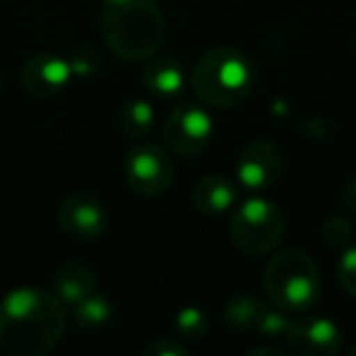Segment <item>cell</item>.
Wrapping results in <instances>:
<instances>
[{
    "instance_id": "3",
    "label": "cell",
    "mask_w": 356,
    "mask_h": 356,
    "mask_svg": "<svg viewBox=\"0 0 356 356\" xmlns=\"http://www.w3.org/2000/svg\"><path fill=\"white\" fill-rule=\"evenodd\" d=\"M191 86L203 103L213 108H234L254 88L252 61L234 47H215L193 66Z\"/></svg>"
},
{
    "instance_id": "17",
    "label": "cell",
    "mask_w": 356,
    "mask_h": 356,
    "mask_svg": "<svg viewBox=\"0 0 356 356\" xmlns=\"http://www.w3.org/2000/svg\"><path fill=\"white\" fill-rule=\"evenodd\" d=\"M110 317H113V305L100 293H90L88 298L74 305V322L83 330H95V327L108 325Z\"/></svg>"
},
{
    "instance_id": "5",
    "label": "cell",
    "mask_w": 356,
    "mask_h": 356,
    "mask_svg": "<svg viewBox=\"0 0 356 356\" xmlns=\"http://www.w3.org/2000/svg\"><path fill=\"white\" fill-rule=\"evenodd\" d=\"M286 218L276 203L266 198H247L234 208L229 220L232 244L247 257H264L281 244Z\"/></svg>"
},
{
    "instance_id": "20",
    "label": "cell",
    "mask_w": 356,
    "mask_h": 356,
    "mask_svg": "<svg viewBox=\"0 0 356 356\" xmlns=\"http://www.w3.org/2000/svg\"><path fill=\"white\" fill-rule=\"evenodd\" d=\"M293 317H288L286 310H266V315L259 322V334L266 337V339H286L288 330H291Z\"/></svg>"
},
{
    "instance_id": "23",
    "label": "cell",
    "mask_w": 356,
    "mask_h": 356,
    "mask_svg": "<svg viewBox=\"0 0 356 356\" xmlns=\"http://www.w3.org/2000/svg\"><path fill=\"white\" fill-rule=\"evenodd\" d=\"M69 64H71V74L74 76H90L95 69H98V59H95V54L90 49L76 51V54L69 59Z\"/></svg>"
},
{
    "instance_id": "25",
    "label": "cell",
    "mask_w": 356,
    "mask_h": 356,
    "mask_svg": "<svg viewBox=\"0 0 356 356\" xmlns=\"http://www.w3.org/2000/svg\"><path fill=\"white\" fill-rule=\"evenodd\" d=\"M249 354H273V356H281L283 351H278V349H249Z\"/></svg>"
},
{
    "instance_id": "21",
    "label": "cell",
    "mask_w": 356,
    "mask_h": 356,
    "mask_svg": "<svg viewBox=\"0 0 356 356\" xmlns=\"http://www.w3.org/2000/svg\"><path fill=\"white\" fill-rule=\"evenodd\" d=\"M337 278L349 296H356V244L341 254L339 266H337Z\"/></svg>"
},
{
    "instance_id": "8",
    "label": "cell",
    "mask_w": 356,
    "mask_h": 356,
    "mask_svg": "<svg viewBox=\"0 0 356 356\" xmlns=\"http://www.w3.org/2000/svg\"><path fill=\"white\" fill-rule=\"evenodd\" d=\"M286 168L283 149L268 139H254L237 159V181L249 191H266L276 186Z\"/></svg>"
},
{
    "instance_id": "4",
    "label": "cell",
    "mask_w": 356,
    "mask_h": 356,
    "mask_svg": "<svg viewBox=\"0 0 356 356\" xmlns=\"http://www.w3.org/2000/svg\"><path fill=\"white\" fill-rule=\"evenodd\" d=\"M264 291L281 310L305 312L320 298V268L300 249H283L264 268Z\"/></svg>"
},
{
    "instance_id": "26",
    "label": "cell",
    "mask_w": 356,
    "mask_h": 356,
    "mask_svg": "<svg viewBox=\"0 0 356 356\" xmlns=\"http://www.w3.org/2000/svg\"><path fill=\"white\" fill-rule=\"evenodd\" d=\"M349 354H351V356H356V344H351V349H349Z\"/></svg>"
},
{
    "instance_id": "9",
    "label": "cell",
    "mask_w": 356,
    "mask_h": 356,
    "mask_svg": "<svg viewBox=\"0 0 356 356\" xmlns=\"http://www.w3.org/2000/svg\"><path fill=\"white\" fill-rule=\"evenodd\" d=\"M59 225L76 242H95L108 229V210L90 193H71L56 210Z\"/></svg>"
},
{
    "instance_id": "18",
    "label": "cell",
    "mask_w": 356,
    "mask_h": 356,
    "mask_svg": "<svg viewBox=\"0 0 356 356\" xmlns=\"http://www.w3.org/2000/svg\"><path fill=\"white\" fill-rule=\"evenodd\" d=\"M173 330H176L178 339L184 341H200L208 337L210 332V320L200 307H184V310L176 312V320H173Z\"/></svg>"
},
{
    "instance_id": "2",
    "label": "cell",
    "mask_w": 356,
    "mask_h": 356,
    "mask_svg": "<svg viewBox=\"0 0 356 356\" xmlns=\"http://www.w3.org/2000/svg\"><path fill=\"white\" fill-rule=\"evenodd\" d=\"M100 35L122 61H147L166 37V20L156 0H105Z\"/></svg>"
},
{
    "instance_id": "13",
    "label": "cell",
    "mask_w": 356,
    "mask_h": 356,
    "mask_svg": "<svg viewBox=\"0 0 356 356\" xmlns=\"http://www.w3.org/2000/svg\"><path fill=\"white\" fill-rule=\"evenodd\" d=\"M95 288H98V273L93 271V266L79 261V259L61 264L54 273V293L61 298L64 305L74 307L76 302L95 293Z\"/></svg>"
},
{
    "instance_id": "6",
    "label": "cell",
    "mask_w": 356,
    "mask_h": 356,
    "mask_svg": "<svg viewBox=\"0 0 356 356\" xmlns=\"http://www.w3.org/2000/svg\"><path fill=\"white\" fill-rule=\"evenodd\" d=\"M124 181L142 198H156L166 193L176 176L171 154L163 147L152 142H139L132 152L124 156Z\"/></svg>"
},
{
    "instance_id": "14",
    "label": "cell",
    "mask_w": 356,
    "mask_h": 356,
    "mask_svg": "<svg viewBox=\"0 0 356 356\" xmlns=\"http://www.w3.org/2000/svg\"><path fill=\"white\" fill-rule=\"evenodd\" d=\"M193 205L208 218H218L237 205V186L225 176H205L191 191Z\"/></svg>"
},
{
    "instance_id": "16",
    "label": "cell",
    "mask_w": 356,
    "mask_h": 356,
    "mask_svg": "<svg viewBox=\"0 0 356 356\" xmlns=\"http://www.w3.org/2000/svg\"><path fill=\"white\" fill-rule=\"evenodd\" d=\"M154 105L144 98H132L120 108L118 113V124L122 129L124 137L129 139H142L147 137V132L154 127Z\"/></svg>"
},
{
    "instance_id": "15",
    "label": "cell",
    "mask_w": 356,
    "mask_h": 356,
    "mask_svg": "<svg viewBox=\"0 0 356 356\" xmlns=\"http://www.w3.org/2000/svg\"><path fill=\"white\" fill-rule=\"evenodd\" d=\"M266 310L268 307L264 305L261 300H257V298L249 296V293H239V296H234L232 300L227 302L222 320L229 330L249 334V332L259 330V322H261V317L266 315Z\"/></svg>"
},
{
    "instance_id": "19",
    "label": "cell",
    "mask_w": 356,
    "mask_h": 356,
    "mask_svg": "<svg viewBox=\"0 0 356 356\" xmlns=\"http://www.w3.org/2000/svg\"><path fill=\"white\" fill-rule=\"evenodd\" d=\"M322 237L332 247H341V244H349L354 237V225L349 222V218L344 215H330L322 225Z\"/></svg>"
},
{
    "instance_id": "24",
    "label": "cell",
    "mask_w": 356,
    "mask_h": 356,
    "mask_svg": "<svg viewBox=\"0 0 356 356\" xmlns=\"http://www.w3.org/2000/svg\"><path fill=\"white\" fill-rule=\"evenodd\" d=\"M341 203H344L346 213L356 218V178H349L341 188Z\"/></svg>"
},
{
    "instance_id": "11",
    "label": "cell",
    "mask_w": 356,
    "mask_h": 356,
    "mask_svg": "<svg viewBox=\"0 0 356 356\" xmlns=\"http://www.w3.org/2000/svg\"><path fill=\"white\" fill-rule=\"evenodd\" d=\"M69 59H61L56 54H35L22 64L20 86L32 98H51L71 81Z\"/></svg>"
},
{
    "instance_id": "22",
    "label": "cell",
    "mask_w": 356,
    "mask_h": 356,
    "mask_svg": "<svg viewBox=\"0 0 356 356\" xmlns=\"http://www.w3.org/2000/svg\"><path fill=\"white\" fill-rule=\"evenodd\" d=\"M144 354L147 356H186L188 354V346L184 344V339H178V337H163V339H156L144 346Z\"/></svg>"
},
{
    "instance_id": "1",
    "label": "cell",
    "mask_w": 356,
    "mask_h": 356,
    "mask_svg": "<svg viewBox=\"0 0 356 356\" xmlns=\"http://www.w3.org/2000/svg\"><path fill=\"white\" fill-rule=\"evenodd\" d=\"M66 310L56 293L15 288L0 300V349L10 356H44L61 341Z\"/></svg>"
},
{
    "instance_id": "12",
    "label": "cell",
    "mask_w": 356,
    "mask_h": 356,
    "mask_svg": "<svg viewBox=\"0 0 356 356\" xmlns=\"http://www.w3.org/2000/svg\"><path fill=\"white\" fill-rule=\"evenodd\" d=\"M142 83L152 95L161 100H173L184 93V69L171 56H149L142 66Z\"/></svg>"
},
{
    "instance_id": "7",
    "label": "cell",
    "mask_w": 356,
    "mask_h": 356,
    "mask_svg": "<svg viewBox=\"0 0 356 356\" xmlns=\"http://www.w3.org/2000/svg\"><path fill=\"white\" fill-rule=\"evenodd\" d=\"M213 134V118L203 108L181 103L163 122V147L176 156L191 159L208 149Z\"/></svg>"
},
{
    "instance_id": "10",
    "label": "cell",
    "mask_w": 356,
    "mask_h": 356,
    "mask_svg": "<svg viewBox=\"0 0 356 356\" xmlns=\"http://www.w3.org/2000/svg\"><path fill=\"white\" fill-rule=\"evenodd\" d=\"M283 341L288 344V349L302 356H334L341 349L339 327L327 317L293 320Z\"/></svg>"
}]
</instances>
